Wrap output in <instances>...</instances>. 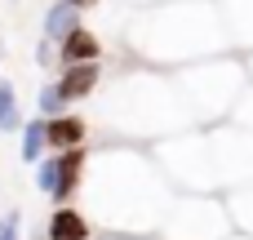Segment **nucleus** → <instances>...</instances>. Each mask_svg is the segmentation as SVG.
I'll return each mask as SVG.
<instances>
[{
	"label": "nucleus",
	"instance_id": "nucleus-1",
	"mask_svg": "<svg viewBox=\"0 0 253 240\" xmlns=\"http://www.w3.org/2000/svg\"><path fill=\"white\" fill-rule=\"evenodd\" d=\"M76 31H80V9H76L71 0H58V4H49V13H44V40L62 49V45H67Z\"/></svg>",
	"mask_w": 253,
	"mask_h": 240
},
{
	"label": "nucleus",
	"instance_id": "nucleus-2",
	"mask_svg": "<svg viewBox=\"0 0 253 240\" xmlns=\"http://www.w3.org/2000/svg\"><path fill=\"white\" fill-rule=\"evenodd\" d=\"M58 53H62V67H84V62H98L102 45H98V36H93V31H84V27H80V31H76Z\"/></svg>",
	"mask_w": 253,
	"mask_h": 240
},
{
	"label": "nucleus",
	"instance_id": "nucleus-3",
	"mask_svg": "<svg viewBox=\"0 0 253 240\" xmlns=\"http://www.w3.org/2000/svg\"><path fill=\"white\" fill-rule=\"evenodd\" d=\"M58 89H62V98H67V102H76V98L93 94V89H98V67H93V62H84V67H67V71L58 76Z\"/></svg>",
	"mask_w": 253,
	"mask_h": 240
},
{
	"label": "nucleus",
	"instance_id": "nucleus-4",
	"mask_svg": "<svg viewBox=\"0 0 253 240\" xmlns=\"http://www.w3.org/2000/svg\"><path fill=\"white\" fill-rule=\"evenodd\" d=\"M44 147H49V120H27L22 125V143H18V156L22 165H40L44 160Z\"/></svg>",
	"mask_w": 253,
	"mask_h": 240
},
{
	"label": "nucleus",
	"instance_id": "nucleus-5",
	"mask_svg": "<svg viewBox=\"0 0 253 240\" xmlns=\"http://www.w3.org/2000/svg\"><path fill=\"white\" fill-rule=\"evenodd\" d=\"M80 138H84V120H76V116L49 120V147H58V156H62V151H76Z\"/></svg>",
	"mask_w": 253,
	"mask_h": 240
},
{
	"label": "nucleus",
	"instance_id": "nucleus-6",
	"mask_svg": "<svg viewBox=\"0 0 253 240\" xmlns=\"http://www.w3.org/2000/svg\"><path fill=\"white\" fill-rule=\"evenodd\" d=\"M89 236V223L76 214V209H53L49 218V240H84Z\"/></svg>",
	"mask_w": 253,
	"mask_h": 240
},
{
	"label": "nucleus",
	"instance_id": "nucleus-7",
	"mask_svg": "<svg viewBox=\"0 0 253 240\" xmlns=\"http://www.w3.org/2000/svg\"><path fill=\"white\" fill-rule=\"evenodd\" d=\"M0 129H4V134L22 129V111H18V94H13V85H9V80H0Z\"/></svg>",
	"mask_w": 253,
	"mask_h": 240
},
{
	"label": "nucleus",
	"instance_id": "nucleus-8",
	"mask_svg": "<svg viewBox=\"0 0 253 240\" xmlns=\"http://www.w3.org/2000/svg\"><path fill=\"white\" fill-rule=\"evenodd\" d=\"M58 178H62V156H44L40 169H36V187H40L44 196H53V192H58Z\"/></svg>",
	"mask_w": 253,
	"mask_h": 240
},
{
	"label": "nucleus",
	"instance_id": "nucleus-9",
	"mask_svg": "<svg viewBox=\"0 0 253 240\" xmlns=\"http://www.w3.org/2000/svg\"><path fill=\"white\" fill-rule=\"evenodd\" d=\"M62 102H67V98H62V89H58V80L40 89V111H44L49 120H58V116H62Z\"/></svg>",
	"mask_w": 253,
	"mask_h": 240
},
{
	"label": "nucleus",
	"instance_id": "nucleus-10",
	"mask_svg": "<svg viewBox=\"0 0 253 240\" xmlns=\"http://www.w3.org/2000/svg\"><path fill=\"white\" fill-rule=\"evenodd\" d=\"M18 218H22V214H4V218H0V240H18L22 236V223H18Z\"/></svg>",
	"mask_w": 253,
	"mask_h": 240
},
{
	"label": "nucleus",
	"instance_id": "nucleus-11",
	"mask_svg": "<svg viewBox=\"0 0 253 240\" xmlns=\"http://www.w3.org/2000/svg\"><path fill=\"white\" fill-rule=\"evenodd\" d=\"M71 4H76V9H89V4H98V0H71Z\"/></svg>",
	"mask_w": 253,
	"mask_h": 240
}]
</instances>
